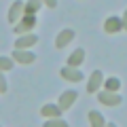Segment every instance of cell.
Listing matches in <instances>:
<instances>
[{
	"mask_svg": "<svg viewBox=\"0 0 127 127\" xmlns=\"http://www.w3.org/2000/svg\"><path fill=\"white\" fill-rule=\"evenodd\" d=\"M13 59L15 62H19V64H32L34 59H36V55L32 53V51H23V49H15L13 51Z\"/></svg>",
	"mask_w": 127,
	"mask_h": 127,
	"instance_id": "1",
	"label": "cell"
},
{
	"mask_svg": "<svg viewBox=\"0 0 127 127\" xmlns=\"http://www.w3.org/2000/svg\"><path fill=\"white\" fill-rule=\"evenodd\" d=\"M97 100L102 104H106V106H119L121 104V97L117 93H112V91H102V93H97Z\"/></svg>",
	"mask_w": 127,
	"mask_h": 127,
	"instance_id": "2",
	"label": "cell"
},
{
	"mask_svg": "<svg viewBox=\"0 0 127 127\" xmlns=\"http://www.w3.org/2000/svg\"><path fill=\"white\" fill-rule=\"evenodd\" d=\"M76 97H78L76 91H64L62 97H59V104H57V106H59L62 110H66V108H70V106L74 104V100H76Z\"/></svg>",
	"mask_w": 127,
	"mask_h": 127,
	"instance_id": "3",
	"label": "cell"
},
{
	"mask_svg": "<svg viewBox=\"0 0 127 127\" xmlns=\"http://www.w3.org/2000/svg\"><path fill=\"white\" fill-rule=\"evenodd\" d=\"M34 26H36V17H34V15H26V17H23L21 21L17 23V28H15V32H19V34H23V32L32 30Z\"/></svg>",
	"mask_w": 127,
	"mask_h": 127,
	"instance_id": "4",
	"label": "cell"
},
{
	"mask_svg": "<svg viewBox=\"0 0 127 127\" xmlns=\"http://www.w3.org/2000/svg\"><path fill=\"white\" fill-rule=\"evenodd\" d=\"M62 76L66 78V81H70V83H78V81H83V74L78 72L76 68H72V66H66V68H62Z\"/></svg>",
	"mask_w": 127,
	"mask_h": 127,
	"instance_id": "5",
	"label": "cell"
},
{
	"mask_svg": "<svg viewBox=\"0 0 127 127\" xmlns=\"http://www.w3.org/2000/svg\"><path fill=\"white\" fill-rule=\"evenodd\" d=\"M104 28H106L108 34H117V32L123 30V21L119 17H108V19H106V23H104Z\"/></svg>",
	"mask_w": 127,
	"mask_h": 127,
	"instance_id": "6",
	"label": "cell"
},
{
	"mask_svg": "<svg viewBox=\"0 0 127 127\" xmlns=\"http://www.w3.org/2000/svg\"><path fill=\"white\" fill-rule=\"evenodd\" d=\"M102 72L100 70H95L93 74H91V78H89V83H87V91H89V93H93V91H97L100 89V85H102Z\"/></svg>",
	"mask_w": 127,
	"mask_h": 127,
	"instance_id": "7",
	"label": "cell"
},
{
	"mask_svg": "<svg viewBox=\"0 0 127 127\" xmlns=\"http://www.w3.org/2000/svg\"><path fill=\"white\" fill-rule=\"evenodd\" d=\"M72 38H74V32H72V30H64L62 34L55 38V47H57V49H62V47H66Z\"/></svg>",
	"mask_w": 127,
	"mask_h": 127,
	"instance_id": "8",
	"label": "cell"
},
{
	"mask_svg": "<svg viewBox=\"0 0 127 127\" xmlns=\"http://www.w3.org/2000/svg\"><path fill=\"white\" fill-rule=\"evenodd\" d=\"M40 114H42V117H51V119H57L59 114H62V108H59V106H55V104H47V106H42Z\"/></svg>",
	"mask_w": 127,
	"mask_h": 127,
	"instance_id": "9",
	"label": "cell"
},
{
	"mask_svg": "<svg viewBox=\"0 0 127 127\" xmlns=\"http://www.w3.org/2000/svg\"><path fill=\"white\" fill-rule=\"evenodd\" d=\"M36 40H38L36 34H28V36H21V38H19V40L15 42V47H17V49H26V47H32Z\"/></svg>",
	"mask_w": 127,
	"mask_h": 127,
	"instance_id": "10",
	"label": "cell"
},
{
	"mask_svg": "<svg viewBox=\"0 0 127 127\" xmlns=\"http://www.w3.org/2000/svg\"><path fill=\"white\" fill-rule=\"evenodd\" d=\"M83 57H85V51H83V49H76V51H74V53H72V55L68 57V66H72V68L81 66Z\"/></svg>",
	"mask_w": 127,
	"mask_h": 127,
	"instance_id": "11",
	"label": "cell"
},
{
	"mask_svg": "<svg viewBox=\"0 0 127 127\" xmlns=\"http://www.w3.org/2000/svg\"><path fill=\"white\" fill-rule=\"evenodd\" d=\"M21 11H23V2H13V6H11V13H9V21L13 23V21H17V17L21 15Z\"/></svg>",
	"mask_w": 127,
	"mask_h": 127,
	"instance_id": "12",
	"label": "cell"
},
{
	"mask_svg": "<svg viewBox=\"0 0 127 127\" xmlns=\"http://www.w3.org/2000/svg\"><path fill=\"white\" fill-rule=\"evenodd\" d=\"M89 123H91V127H104V119H102V114L97 110L89 112Z\"/></svg>",
	"mask_w": 127,
	"mask_h": 127,
	"instance_id": "13",
	"label": "cell"
},
{
	"mask_svg": "<svg viewBox=\"0 0 127 127\" xmlns=\"http://www.w3.org/2000/svg\"><path fill=\"white\" fill-rule=\"evenodd\" d=\"M38 6H40V0H30V2L26 4V9H23V13L26 15H34L38 11Z\"/></svg>",
	"mask_w": 127,
	"mask_h": 127,
	"instance_id": "14",
	"label": "cell"
},
{
	"mask_svg": "<svg viewBox=\"0 0 127 127\" xmlns=\"http://www.w3.org/2000/svg\"><path fill=\"white\" fill-rule=\"evenodd\" d=\"M104 85H106V91H117L119 87H121V81L119 78H108V81H104Z\"/></svg>",
	"mask_w": 127,
	"mask_h": 127,
	"instance_id": "15",
	"label": "cell"
},
{
	"mask_svg": "<svg viewBox=\"0 0 127 127\" xmlns=\"http://www.w3.org/2000/svg\"><path fill=\"white\" fill-rule=\"evenodd\" d=\"M45 127H68V123L66 121H62V119H51V121H47L45 123Z\"/></svg>",
	"mask_w": 127,
	"mask_h": 127,
	"instance_id": "16",
	"label": "cell"
},
{
	"mask_svg": "<svg viewBox=\"0 0 127 127\" xmlns=\"http://www.w3.org/2000/svg\"><path fill=\"white\" fill-rule=\"evenodd\" d=\"M11 68H13V59L0 57V72H2V70H11Z\"/></svg>",
	"mask_w": 127,
	"mask_h": 127,
	"instance_id": "17",
	"label": "cell"
},
{
	"mask_svg": "<svg viewBox=\"0 0 127 127\" xmlns=\"http://www.w3.org/2000/svg\"><path fill=\"white\" fill-rule=\"evenodd\" d=\"M4 91H6V81L2 76V72H0V93H4Z\"/></svg>",
	"mask_w": 127,
	"mask_h": 127,
	"instance_id": "18",
	"label": "cell"
},
{
	"mask_svg": "<svg viewBox=\"0 0 127 127\" xmlns=\"http://www.w3.org/2000/svg\"><path fill=\"white\" fill-rule=\"evenodd\" d=\"M45 2L51 6V9H53V6H57V0H45Z\"/></svg>",
	"mask_w": 127,
	"mask_h": 127,
	"instance_id": "19",
	"label": "cell"
},
{
	"mask_svg": "<svg viewBox=\"0 0 127 127\" xmlns=\"http://www.w3.org/2000/svg\"><path fill=\"white\" fill-rule=\"evenodd\" d=\"M123 30H127V11H125V15H123Z\"/></svg>",
	"mask_w": 127,
	"mask_h": 127,
	"instance_id": "20",
	"label": "cell"
},
{
	"mask_svg": "<svg viewBox=\"0 0 127 127\" xmlns=\"http://www.w3.org/2000/svg\"><path fill=\"white\" fill-rule=\"evenodd\" d=\"M108 127H117V125H114V123H110V125H108Z\"/></svg>",
	"mask_w": 127,
	"mask_h": 127,
	"instance_id": "21",
	"label": "cell"
}]
</instances>
